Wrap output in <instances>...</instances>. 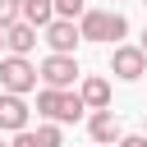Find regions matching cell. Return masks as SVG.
Instances as JSON below:
<instances>
[{"instance_id": "14", "label": "cell", "mask_w": 147, "mask_h": 147, "mask_svg": "<svg viewBox=\"0 0 147 147\" xmlns=\"http://www.w3.org/2000/svg\"><path fill=\"white\" fill-rule=\"evenodd\" d=\"M83 9H87L83 0H55V18H78Z\"/></svg>"}, {"instance_id": "4", "label": "cell", "mask_w": 147, "mask_h": 147, "mask_svg": "<svg viewBox=\"0 0 147 147\" xmlns=\"http://www.w3.org/2000/svg\"><path fill=\"white\" fill-rule=\"evenodd\" d=\"M37 78H41V87H74V83H78V55L51 51V55L37 64Z\"/></svg>"}, {"instance_id": "17", "label": "cell", "mask_w": 147, "mask_h": 147, "mask_svg": "<svg viewBox=\"0 0 147 147\" xmlns=\"http://www.w3.org/2000/svg\"><path fill=\"white\" fill-rule=\"evenodd\" d=\"M138 46H142V55H147V28H142V41H138Z\"/></svg>"}, {"instance_id": "8", "label": "cell", "mask_w": 147, "mask_h": 147, "mask_svg": "<svg viewBox=\"0 0 147 147\" xmlns=\"http://www.w3.org/2000/svg\"><path fill=\"white\" fill-rule=\"evenodd\" d=\"M28 115H32V106H28L18 92H0V133L28 129Z\"/></svg>"}, {"instance_id": "1", "label": "cell", "mask_w": 147, "mask_h": 147, "mask_svg": "<svg viewBox=\"0 0 147 147\" xmlns=\"http://www.w3.org/2000/svg\"><path fill=\"white\" fill-rule=\"evenodd\" d=\"M83 110L87 106H83V96L74 87H41L37 92V115L51 119V124H78Z\"/></svg>"}, {"instance_id": "21", "label": "cell", "mask_w": 147, "mask_h": 147, "mask_svg": "<svg viewBox=\"0 0 147 147\" xmlns=\"http://www.w3.org/2000/svg\"><path fill=\"white\" fill-rule=\"evenodd\" d=\"M142 5H147V0H142Z\"/></svg>"}, {"instance_id": "3", "label": "cell", "mask_w": 147, "mask_h": 147, "mask_svg": "<svg viewBox=\"0 0 147 147\" xmlns=\"http://www.w3.org/2000/svg\"><path fill=\"white\" fill-rule=\"evenodd\" d=\"M32 87H37V64H32L28 55H5V60H0V92L28 96Z\"/></svg>"}, {"instance_id": "5", "label": "cell", "mask_w": 147, "mask_h": 147, "mask_svg": "<svg viewBox=\"0 0 147 147\" xmlns=\"http://www.w3.org/2000/svg\"><path fill=\"white\" fill-rule=\"evenodd\" d=\"M41 41H46L51 51H60V55H74V51H78V41H83L78 18H51V23L41 28Z\"/></svg>"}, {"instance_id": "13", "label": "cell", "mask_w": 147, "mask_h": 147, "mask_svg": "<svg viewBox=\"0 0 147 147\" xmlns=\"http://www.w3.org/2000/svg\"><path fill=\"white\" fill-rule=\"evenodd\" d=\"M18 18H23V0H0V32L9 23H18Z\"/></svg>"}, {"instance_id": "19", "label": "cell", "mask_w": 147, "mask_h": 147, "mask_svg": "<svg viewBox=\"0 0 147 147\" xmlns=\"http://www.w3.org/2000/svg\"><path fill=\"white\" fill-rule=\"evenodd\" d=\"M142 133H147V119H142Z\"/></svg>"}, {"instance_id": "20", "label": "cell", "mask_w": 147, "mask_h": 147, "mask_svg": "<svg viewBox=\"0 0 147 147\" xmlns=\"http://www.w3.org/2000/svg\"><path fill=\"white\" fill-rule=\"evenodd\" d=\"M0 46H5V32H0Z\"/></svg>"}, {"instance_id": "9", "label": "cell", "mask_w": 147, "mask_h": 147, "mask_svg": "<svg viewBox=\"0 0 147 147\" xmlns=\"http://www.w3.org/2000/svg\"><path fill=\"white\" fill-rule=\"evenodd\" d=\"M37 32H41V28H32V23H23V18L9 23V28H5V51H9V55H28V51L41 41Z\"/></svg>"}, {"instance_id": "2", "label": "cell", "mask_w": 147, "mask_h": 147, "mask_svg": "<svg viewBox=\"0 0 147 147\" xmlns=\"http://www.w3.org/2000/svg\"><path fill=\"white\" fill-rule=\"evenodd\" d=\"M78 32H83V41H119V37H129V18L115 9H83Z\"/></svg>"}, {"instance_id": "7", "label": "cell", "mask_w": 147, "mask_h": 147, "mask_svg": "<svg viewBox=\"0 0 147 147\" xmlns=\"http://www.w3.org/2000/svg\"><path fill=\"white\" fill-rule=\"evenodd\" d=\"M119 133H124V129H119V119H115V110H110V106L87 115V138H92L96 147H115V142H119Z\"/></svg>"}, {"instance_id": "18", "label": "cell", "mask_w": 147, "mask_h": 147, "mask_svg": "<svg viewBox=\"0 0 147 147\" xmlns=\"http://www.w3.org/2000/svg\"><path fill=\"white\" fill-rule=\"evenodd\" d=\"M0 147H9V142H5V138H0Z\"/></svg>"}, {"instance_id": "6", "label": "cell", "mask_w": 147, "mask_h": 147, "mask_svg": "<svg viewBox=\"0 0 147 147\" xmlns=\"http://www.w3.org/2000/svg\"><path fill=\"white\" fill-rule=\"evenodd\" d=\"M110 74H115L119 83H138V78L147 74L142 46H115V51H110Z\"/></svg>"}, {"instance_id": "16", "label": "cell", "mask_w": 147, "mask_h": 147, "mask_svg": "<svg viewBox=\"0 0 147 147\" xmlns=\"http://www.w3.org/2000/svg\"><path fill=\"white\" fill-rule=\"evenodd\" d=\"M9 147H37V138H32V129H18V133H14V142H9Z\"/></svg>"}, {"instance_id": "11", "label": "cell", "mask_w": 147, "mask_h": 147, "mask_svg": "<svg viewBox=\"0 0 147 147\" xmlns=\"http://www.w3.org/2000/svg\"><path fill=\"white\" fill-rule=\"evenodd\" d=\"M51 18H55V0H23V23L46 28Z\"/></svg>"}, {"instance_id": "10", "label": "cell", "mask_w": 147, "mask_h": 147, "mask_svg": "<svg viewBox=\"0 0 147 147\" xmlns=\"http://www.w3.org/2000/svg\"><path fill=\"white\" fill-rule=\"evenodd\" d=\"M78 96H83V106H87V110H106V106H110V78L87 74V78L78 83Z\"/></svg>"}, {"instance_id": "15", "label": "cell", "mask_w": 147, "mask_h": 147, "mask_svg": "<svg viewBox=\"0 0 147 147\" xmlns=\"http://www.w3.org/2000/svg\"><path fill=\"white\" fill-rule=\"evenodd\" d=\"M115 147H147V133H119Z\"/></svg>"}, {"instance_id": "12", "label": "cell", "mask_w": 147, "mask_h": 147, "mask_svg": "<svg viewBox=\"0 0 147 147\" xmlns=\"http://www.w3.org/2000/svg\"><path fill=\"white\" fill-rule=\"evenodd\" d=\"M32 138H37V147H64L60 124H51V119H46V124H37V129H32Z\"/></svg>"}]
</instances>
